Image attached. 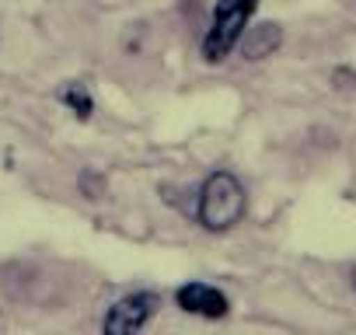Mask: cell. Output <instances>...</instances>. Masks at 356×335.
<instances>
[{
  "label": "cell",
  "instance_id": "1",
  "mask_svg": "<svg viewBox=\"0 0 356 335\" xmlns=\"http://www.w3.org/2000/svg\"><path fill=\"white\" fill-rule=\"evenodd\" d=\"M248 210V199H245V189L241 182L231 175V172H217L203 182L200 189V224L207 231H231L234 224H241Z\"/></svg>",
  "mask_w": 356,
  "mask_h": 335
},
{
  "label": "cell",
  "instance_id": "2",
  "mask_svg": "<svg viewBox=\"0 0 356 335\" xmlns=\"http://www.w3.org/2000/svg\"><path fill=\"white\" fill-rule=\"evenodd\" d=\"M255 4L259 0H220L213 8V22H210V32L203 39V56L210 63H220L241 42V35L255 15Z\"/></svg>",
  "mask_w": 356,
  "mask_h": 335
},
{
  "label": "cell",
  "instance_id": "3",
  "mask_svg": "<svg viewBox=\"0 0 356 335\" xmlns=\"http://www.w3.org/2000/svg\"><path fill=\"white\" fill-rule=\"evenodd\" d=\"M157 297L154 293H133V297H122L108 314H105V332L108 335H129V332H140L154 311H157Z\"/></svg>",
  "mask_w": 356,
  "mask_h": 335
},
{
  "label": "cell",
  "instance_id": "4",
  "mask_svg": "<svg viewBox=\"0 0 356 335\" xmlns=\"http://www.w3.org/2000/svg\"><path fill=\"white\" fill-rule=\"evenodd\" d=\"M178 307L189 311V314H200V318H224L227 314V297L217 290V286H207V283H189L175 293Z\"/></svg>",
  "mask_w": 356,
  "mask_h": 335
},
{
  "label": "cell",
  "instance_id": "5",
  "mask_svg": "<svg viewBox=\"0 0 356 335\" xmlns=\"http://www.w3.org/2000/svg\"><path fill=\"white\" fill-rule=\"evenodd\" d=\"M280 42H283L280 25H273V22L252 25V28H245V35H241V56H245V60H266V56H273V53L280 49Z\"/></svg>",
  "mask_w": 356,
  "mask_h": 335
},
{
  "label": "cell",
  "instance_id": "6",
  "mask_svg": "<svg viewBox=\"0 0 356 335\" xmlns=\"http://www.w3.org/2000/svg\"><path fill=\"white\" fill-rule=\"evenodd\" d=\"M60 98H63V101L74 108V115H81V119H88V115L95 112V101H91L88 88H84V84H77V81H74V84H67Z\"/></svg>",
  "mask_w": 356,
  "mask_h": 335
},
{
  "label": "cell",
  "instance_id": "7",
  "mask_svg": "<svg viewBox=\"0 0 356 335\" xmlns=\"http://www.w3.org/2000/svg\"><path fill=\"white\" fill-rule=\"evenodd\" d=\"M353 286H356V269H353Z\"/></svg>",
  "mask_w": 356,
  "mask_h": 335
}]
</instances>
